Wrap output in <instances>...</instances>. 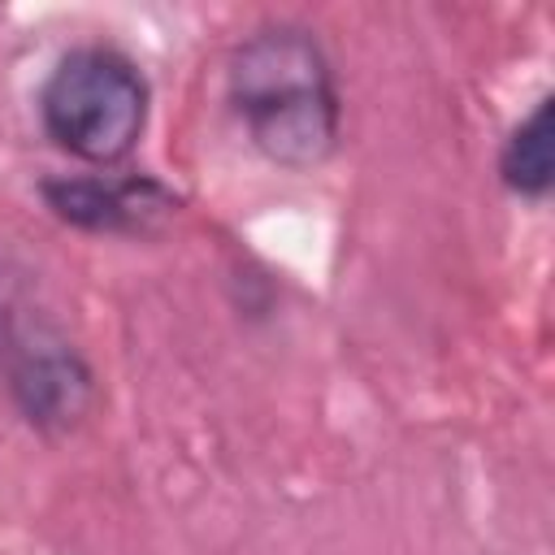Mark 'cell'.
<instances>
[{
  "instance_id": "obj_3",
  "label": "cell",
  "mask_w": 555,
  "mask_h": 555,
  "mask_svg": "<svg viewBox=\"0 0 555 555\" xmlns=\"http://www.w3.org/2000/svg\"><path fill=\"white\" fill-rule=\"evenodd\" d=\"M9 395L39 434H69L95 403V373L56 330L30 325L9 338Z\"/></svg>"
},
{
  "instance_id": "obj_1",
  "label": "cell",
  "mask_w": 555,
  "mask_h": 555,
  "mask_svg": "<svg viewBox=\"0 0 555 555\" xmlns=\"http://www.w3.org/2000/svg\"><path fill=\"white\" fill-rule=\"evenodd\" d=\"M251 147L282 169H317L338 147L343 104L321 43L291 22L247 35L225 69Z\"/></svg>"
},
{
  "instance_id": "obj_4",
  "label": "cell",
  "mask_w": 555,
  "mask_h": 555,
  "mask_svg": "<svg viewBox=\"0 0 555 555\" xmlns=\"http://www.w3.org/2000/svg\"><path fill=\"white\" fill-rule=\"evenodd\" d=\"M39 191L61 221L91 234H152L178 212V195L147 173L48 178Z\"/></svg>"
},
{
  "instance_id": "obj_5",
  "label": "cell",
  "mask_w": 555,
  "mask_h": 555,
  "mask_svg": "<svg viewBox=\"0 0 555 555\" xmlns=\"http://www.w3.org/2000/svg\"><path fill=\"white\" fill-rule=\"evenodd\" d=\"M551 169H555V152H551V95H542L503 139L499 152V178L512 195L520 199H542L551 191Z\"/></svg>"
},
{
  "instance_id": "obj_2",
  "label": "cell",
  "mask_w": 555,
  "mask_h": 555,
  "mask_svg": "<svg viewBox=\"0 0 555 555\" xmlns=\"http://www.w3.org/2000/svg\"><path fill=\"white\" fill-rule=\"evenodd\" d=\"M147 108L152 87L143 69L126 52L104 43L69 48L39 91V117L48 139L87 165L126 160L143 139Z\"/></svg>"
}]
</instances>
